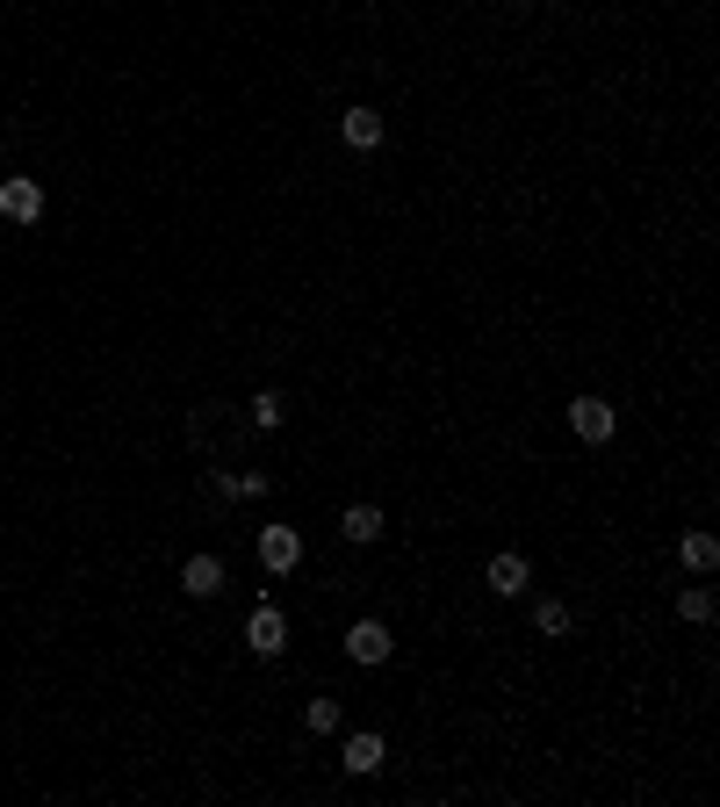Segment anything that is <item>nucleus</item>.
<instances>
[{
    "mask_svg": "<svg viewBox=\"0 0 720 807\" xmlns=\"http://www.w3.org/2000/svg\"><path fill=\"white\" fill-rule=\"evenodd\" d=\"M245 649H253V657H282V649H288L282 606H253V620H245Z\"/></svg>",
    "mask_w": 720,
    "mask_h": 807,
    "instance_id": "nucleus-1",
    "label": "nucleus"
},
{
    "mask_svg": "<svg viewBox=\"0 0 720 807\" xmlns=\"http://www.w3.org/2000/svg\"><path fill=\"white\" fill-rule=\"evenodd\" d=\"M303 562V534L296 526H267V534H259V570L267 577H288Z\"/></svg>",
    "mask_w": 720,
    "mask_h": 807,
    "instance_id": "nucleus-2",
    "label": "nucleus"
},
{
    "mask_svg": "<svg viewBox=\"0 0 720 807\" xmlns=\"http://www.w3.org/2000/svg\"><path fill=\"white\" fill-rule=\"evenodd\" d=\"M570 425H576V440H591V447H599V440L620 433V411H612L605 397H576L570 404Z\"/></svg>",
    "mask_w": 720,
    "mask_h": 807,
    "instance_id": "nucleus-3",
    "label": "nucleus"
},
{
    "mask_svg": "<svg viewBox=\"0 0 720 807\" xmlns=\"http://www.w3.org/2000/svg\"><path fill=\"white\" fill-rule=\"evenodd\" d=\"M0 217H8V224H37V217H43V188H37L29 174L0 180Z\"/></svg>",
    "mask_w": 720,
    "mask_h": 807,
    "instance_id": "nucleus-4",
    "label": "nucleus"
},
{
    "mask_svg": "<svg viewBox=\"0 0 720 807\" xmlns=\"http://www.w3.org/2000/svg\"><path fill=\"white\" fill-rule=\"evenodd\" d=\"M346 657L354 663H389V620H354V628H346Z\"/></svg>",
    "mask_w": 720,
    "mask_h": 807,
    "instance_id": "nucleus-5",
    "label": "nucleus"
},
{
    "mask_svg": "<svg viewBox=\"0 0 720 807\" xmlns=\"http://www.w3.org/2000/svg\"><path fill=\"white\" fill-rule=\"evenodd\" d=\"M195 440H203V447L217 440V447L238 462V447H245V425L231 419V411H209V404H203V411H195Z\"/></svg>",
    "mask_w": 720,
    "mask_h": 807,
    "instance_id": "nucleus-6",
    "label": "nucleus"
},
{
    "mask_svg": "<svg viewBox=\"0 0 720 807\" xmlns=\"http://www.w3.org/2000/svg\"><path fill=\"white\" fill-rule=\"evenodd\" d=\"M526 577H533V570H526V555H512V548L483 562V584L497 591V599H519V591H526Z\"/></svg>",
    "mask_w": 720,
    "mask_h": 807,
    "instance_id": "nucleus-7",
    "label": "nucleus"
},
{
    "mask_svg": "<svg viewBox=\"0 0 720 807\" xmlns=\"http://www.w3.org/2000/svg\"><path fill=\"white\" fill-rule=\"evenodd\" d=\"M180 591H188V599H217L224 591V562L217 555H188L180 562Z\"/></svg>",
    "mask_w": 720,
    "mask_h": 807,
    "instance_id": "nucleus-8",
    "label": "nucleus"
},
{
    "mask_svg": "<svg viewBox=\"0 0 720 807\" xmlns=\"http://www.w3.org/2000/svg\"><path fill=\"white\" fill-rule=\"evenodd\" d=\"M382 526H389V512H382V505H367V498L339 512V534H346V541H361V548H367V541H382Z\"/></svg>",
    "mask_w": 720,
    "mask_h": 807,
    "instance_id": "nucleus-9",
    "label": "nucleus"
},
{
    "mask_svg": "<svg viewBox=\"0 0 720 807\" xmlns=\"http://www.w3.org/2000/svg\"><path fill=\"white\" fill-rule=\"evenodd\" d=\"M339 137H346L354 151H375V145H382V109H346V116H339Z\"/></svg>",
    "mask_w": 720,
    "mask_h": 807,
    "instance_id": "nucleus-10",
    "label": "nucleus"
},
{
    "mask_svg": "<svg viewBox=\"0 0 720 807\" xmlns=\"http://www.w3.org/2000/svg\"><path fill=\"white\" fill-rule=\"evenodd\" d=\"M382 757H389V742H382L375 728H361V736H346V771H382Z\"/></svg>",
    "mask_w": 720,
    "mask_h": 807,
    "instance_id": "nucleus-11",
    "label": "nucleus"
},
{
    "mask_svg": "<svg viewBox=\"0 0 720 807\" xmlns=\"http://www.w3.org/2000/svg\"><path fill=\"white\" fill-rule=\"evenodd\" d=\"M678 562H684L692 577H707V570H720V541H713V534H684V541H678Z\"/></svg>",
    "mask_w": 720,
    "mask_h": 807,
    "instance_id": "nucleus-12",
    "label": "nucleus"
},
{
    "mask_svg": "<svg viewBox=\"0 0 720 807\" xmlns=\"http://www.w3.org/2000/svg\"><path fill=\"white\" fill-rule=\"evenodd\" d=\"M678 613H684V620H692V628H707V620H713V591H707V584H692V591H678Z\"/></svg>",
    "mask_w": 720,
    "mask_h": 807,
    "instance_id": "nucleus-13",
    "label": "nucleus"
},
{
    "mask_svg": "<svg viewBox=\"0 0 720 807\" xmlns=\"http://www.w3.org/2000/svg\"><path fill=\"white\" fill-rule=\"evenodd\" d=\"M282 419H288V397H282V390H259V397H253V425H267V433H274Z\"/></svg>",
    "mask_w": 720,
    "mask_h": 807,
    "instance_id": "nucleus-14",
    "label": "nucleus"
},
{
    "mask_svg": "<svg viewBox=\"0 0 720 807\" xmlns=\"http://www.w3.org/2000/svg\"><path fill=\"white\" fill-rule=\"evenodd\" d=\"M533 628H541V634H570V606H562V599H541V606H533Z\"/></svg>",
    "mask_w": 720,
    "mask_h": 807,
    "instance_id": "nucleus-15",
    "label": "nucleus"
},
{
    "mask_svg": "<svg viewBox=\"0 0 720 807\" xmlns=\"http://www.w3.org/2000/svg\"><path fill=\"white\" fill-rule=\"evenodd\" d=\"M303 721H310L317 736H332V728H339V699H310V713H303Z\"/></svg>",
    "mask_w": 720,
    "mask_h": 807,
    "instance_id": "nucleus-16",
    "label": "nucleus"
}]
</instances>
